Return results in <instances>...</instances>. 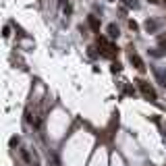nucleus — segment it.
Wrapping results in <instances>:
<instances>
[{"instance_id": "1", "label": "nucleus", "mask_w": 166, "mask_h": 166, "mask_svg": "<svg viewBox=\"0 0 166 166\" xmlns=\"http://www.w3.org/2000/svg\"><path fill=\"white\" fill-rule=\"evenodd\" d=\"M135 83H137V87L143 92V95H145V98H150L152 102H156V100H158V95H156V92H154V87H152V85H147L143 79H137Z\"/></svg>"}, {"instance_id": "2", "label": "nucleus", "mask_w": 166, "mask_h": 166, "mask_svg": "<svg viewBox=\"0 0 166 166\" xmlns=\"http://www.w3.org/2000/svg\"><path fill=\"white\" fill-rule=\"evenodd\" d=\"M129 60L135 64V69H137V71H141V73L145 71V64H143V60H141V56H139V54L131 52V54H129Z\"/></svg>"}, {"instance_id": "3", "label": "nucleus", "mask_w": 166, "mask_h": 166, "mask_svg": "<svg viewBox=\"0 0 166 166\" xmlns=\"http://www.w3.org/2000/svg\"><path fill=\"white\" fill-rule=\"evenodd\" d=\"M87 25H89L94 31H98V29H100V21H98V17H95V15H89V17H87Z\"/></svg>"}, {"instance_id": "4", "label": "nucleus", "mask_w": 166, "mask_h": 166, "mask_svg": "<svg viewBox=\"0 0 166 166\" xmlns=\"http://www.w3.org/2000/svg\"><path fill=\"white\" fill-rule=\"evenodd\" d=\"M106 31H108V37H119V33H120V31H119V27H116L114 23H110V25H108V29H106Z\"/></svg>"}, {"instance_id": "5", "label": "nucleus", "mask_w": 166, "mask_h": 166, "mask_svg": "<svg viewBox=\"0 0 166 166\" xmlns=\"http://www.w3.org/2000/svg\"><path fill=\"white\" fill-rule=\"evenodd\" d=\"M143 27H145V31H156V29H158V23H156L154 19H147Z\"/></svg>"}, {"instance_id": "6", "label": "nucleus", "mask_w": 166, "mask_h": 166, "mask_svg": "<svg viewBox=\"0 0 166 166\" xmlns=\"http://www.w3.org/2000/svg\"><path fill=\"white\" fill-rule=\"evenodd\" d=\"M123 2H125L127 6H131V9H137V6H139V4H137L135 0H123Z\"/></svg>"}, {"instance_id": "7", "label": "nucleus", "mask_w": 166, "mask_h": 166, "mask_svg": "<svg viewBox=\"0 0 166 166\" xmlns=\"http://www.w3.org/2000/svg\"><path fill=\"white\" fill-rule=\"evenodd\" d=\"M21 156H23V160H25V162H31V158H29V154H27L25 150H21Z\"/></svg>"}, {"instance_id": "8", "label": "nucleus", "mask_w": 166, "mask_h": 166, "mask_svg": "<svg viewBox=\"0 0 166 166\" xmlns=\"http://www.w3.org/2000/svg\"><path fill=\"white\" fill-rule=\"evenodd\" d=\"M19 141H21L19 137H12V139H11V147H15V145H19Z\"/></svg>"}, {"instance_id": "9", "label": "nucleus", "mask_w": 166, "mask_h": 166, "mask_svg": "<svg viewBox=\"0 0 166 166\" xmlns=\"http://www.w3.org/2000/svg\"><path fill=\"white\" fill-rule=\"evenodd\" d=\"M129 27L133 29V31H135V29H137V23H135V21H129Z\"/></svg>"}, {"instance_id": "10", "label": "nucleus", "mask_w": 166, "mask_h": 166, "mask_svg": "<svg viewBox=\"0 0 166 166\" xmlns=\"http://www.w3.org/2000/svg\"><path fill=\"white\" fill-rule=\"evenodd\" d=\"M150 2H152V4H158V2H160V0H150Z\"/></svg>"}]
</instances>
